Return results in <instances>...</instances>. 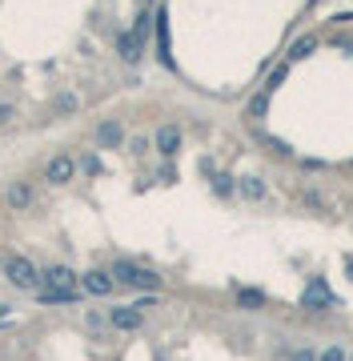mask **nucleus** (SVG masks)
Instances as JSON below:
<instances>
[{
  "label": "nucleus",
  "mask_w": 353,
  "mask_h": 361,
  "mask_svg": "<svg viewBox=\"0 0 353 361\" xmlns=\"http://www.w3.org/2000/svg\"><path fill=\"white\" fill-rule=\"evenodd\" d=\"M76 168H81V173H89V177H100V157L89 153V157H81V161H76Z\"/></svg>",
  "instance_id": "aec40b11"
},
{
  "label": "nucleus",
  "mask_w": 353,
  "mask_h": 361,
  "mask_svg": "<svg viewBox=\"0 0 353 361\" xmlns=\"http://www.w3.org/2000/svg\"><path fill=\"white\" fill-rule=\"evenodd\" d=\"M129 153H133V157H145V153H149V141H145V137H133V141H129Z\"/></svg>",
  "instance_id": "393cba45"
},
{
  "label": "nucleus",
  "mask_w": 353,
  "mask_h": 361,
  "mask_svg": "<svg viewBox=\"0 0 353 361\" xmlns=\"http://www.w3.org/2000/svg\"><path fill=\"white\" fill-rule=\"evenodd\" d=\"M0 277L12 289H21V293H36V289H41V265L28 261L24 253H8V257L0 261Z\"/></svg>",
  "instance_id": "f03ea898"
},
{
  "label": "nucleus",
  "mask_w": 353,
  "mask_h": 361,
  "mask_svg": "<svg viewBox=\"0 0 353 361\" xmlns=\"http://www.w3.org/2000/svg\"><path fill=\"white\" fill-rule=\"evenodd\" d=\"M76 173H81V168H76V157H72V153H52L45 161V177H41V181L52 185V189H65V185L76 181Z\"/></svg>",
  "instance_id": "7ed1b4c3"
},
{
  "label": "nucleus",
  "mask_w": 353,
  "mask_h": 361,
  "mask_svg": "<svg viewBox=\"0 0 353 361\" xmlns=\"http://www.w3.org/2000/svg\"><path fill=\"white\" fill-rule=\"evenodd\" d=\"M289 361H317V353H313V349H306V345H301V349H293V353H289Z\"/></svg>",
  "instance_id": "a878e982"
},
{
  "label": "nucleus",
  "mask_w": 353,
  "mask_h": 361,
  "mask_svg": "<svg viewBox=\"0 0 353 361\" xmlns=\"http://www.w3.org/2000/svg\"><path fill=\"white\" fill-rule=\"evenodd\" d=\"M105 321H109V329H117V333H141L145 329V313L137 305H113V309L105 313Z\"/></svg>",
  "instance_id": "423d86ee"
},
{
  "label": "nucleus",
  "mask_w": 353,
  "mask_h": 361,
  "mask_svg": "<svg viewBox=\"0 0 353 361\" xmlns=\"http://www.w3.org/2000/svg\"><path fill=\"white\" fill-rule=\"evenodd\" d=\"M52 109H56V117H72V113L81 109V96L69 93V89H61V93L52 96Z\"/></svg>",
  "instance_id": "dca6fc26"
},
{
  "label": "nucleus",
  "mask_w": 353,
  "mask_h": 361,
  "mask_svg": "<svg viewBox=\"0 0 353 361\" xmlns=\"http://www.w3.org/2000/svg\"><path fill=\"white\" fill-rule=\"evenodd\" d=\"M281 80H285V69H277V72H273V76H269V85H265V93H273V89H277Z\"/></svg>",
  "instance_id": "bb28decb"
},
{
  "label": "nucleus",
  "mask_w": 353,
  "mask_h": 361,
  "mask_svg": "<svg viewBox=\"0 0 353 361\" xmlns=\"http://www.w3.org/2000/svg\"><path fill=\"white\" fill-rule=\"evenodd\" d=\"M81 293L85 297H113L117 293V281L109 269H85L81 273Z\"/></svg>",
  "instance_id": "0eeeda50"
},
{
  "label": "nucleus",
  "mask_w": 353,
  "mask_h": 361,
  "mask_svg": "<svg viewBox=\"0 0 353 361\" xmlns=\"http://www.w3.org/2000/svg\"><path fill=\"white\" fill-rule=\"evenodd\" d=\"M345 358H350V353H345L341 345H330L325 353H317V361H345Z\"/></svg>",
  "instance_id": "5701e85b"
},
{
  "label": "nucleus",
  "mask_w": 353,
  "mask_h": 361,
  "mask_svg": "<svg viewBox=\"0 0 353 361\" xmlns=\"http://www.w3.org/2000/svg\"><path fill=\"white\" fill-rule=\"evenodd\" d=\"M269 113V93H257L249 100V117H265Z\"/></svg>",
  "instance_id": "412c9836"
},
{
  "label": "nucleus",
  "mask_w": 353,
  "mask_h": 361,
  "mask_svg": "<svg viewBox=\"0 0 353 361\" xmlns=\"http://www.w3.org/2000/svg\"><path fill=\"white\" fill-rule=\"evenodd\" d=\"M41 289H81V273L69 265H45L41 269Z\"/></svg>",
  "instance_id": "1a4fd4ad"
},
{
  "label": "nucleus",
  "mask_w": 353,
  "mask_h": 361,
  "mask_svg": "<svg viewBox=\"0 0 353 361\" xmlns=\"http://www.w3.org/2000/svg\"><path fill=\"white\" fill-rule=\"evenodd\" d=\"M237 309H245V313L265 309V293L261 289H237Z\"/></svg>",
  "instance_id": "2eb2a0df"
},
{
  "label": "nucleus",
  "mask_w": 353,
  "mask_h": 361,
  "mask_svg": "<svg viewBox=\"0 0 353 361\" xmlns=\"http://www.w3.org/2000/svg\"><path fill=\"white\" fill-rule=\"evenodd\" d=\"M237 193H241L245 201H265V193H269V185H265L261 177H241V181H237Z\"/></svg>",
  "instance_id": "4468645a"
},
{
  "label": "nucleus",
  "mask_w": 353,
  "mask_h": 361,
  "mask_svg": "<svg viewBox=\"0 0 353 361\" xmlns=\"http://www.w3.org/2000/svg\"><path fill=\"white\" fill-rule=\"evenodd\" d=\"M17 113H21V109H17L12 100H0V129H8V124L17 120Z\"/></svg>",
  "instance_id": "4be33fe9"
},
{
  "label": "nucleus",
  "mask_w": 353,
  "mask_h": 361,
  "mask_svg": "<svg viewBox=\"0 0 353 361\" xmlns=\"http://www.w3.org/2000/svg\"><path fill=\"white\" fill-rule=\"evenodd\" d=\"M36 301L41 305H76L81 301V289H36Z\"/></svg>",
  "instance_id": "f8f14e48"
},
{
  "label": "nucleus",
  "mask_w": 353,
  "mask_h": 361,
  "mask_svg": "<svg viewBox=\"0 0 353 361\" xmlns=\"http://www.w3.org/2000/svg\"><path fill=\"white\" fill-rule=\"evenodd\" d=\"M213 193L225 201V197H233V193H237V181L229 177V173H213Z\"/></svg>",
  "instance_id": "f3484780"
},
{
  "label": "nucleus",
  "mask_w": 353,
  "mask_h": 361,
  "mask_svg": "<svg viewBox=\"0 0 353 361\" xmlns=\"http://www.w3.org/2000/svg\"><path fill=\"white\" fill-rule=\"evenodd\" d=\"M105 325H109V321H105V317H96V313H89V329H93V333H100V329H105Z\"/></svg>",
  "instance_id": "cd10ccee"
},
{
  "label": "nucleus",
  "mask_w": 353,
  "mask_h": 361,
  "mask_svg": "<svg viewBox=\"0 0 353 361\" xmlns=\"http://www.w3.org/2000/svg\"><path fill=\"white\" fill-rule=\"evenodd\" d=\"M301 305H306V309H325V305H330V309H341V297H333V293H330L325 277H309Z\"/></svg>",
  "instance_id": "6e6552de"
},
{
  "label": "nucleus",
  "mask_w": 353,
  "mask_h": 361,
  "mask_svg": "<svg viewBox=\"0 0 353 361\" xmlns=\"http://www.w3.org/2000/svg\"><path fill=\"white\" fill-rule=\"evenodd\" d=\"M345 269H350V281H353V257H345Z\"/></svg>",
  "instance_id": "c85d7f7f"
},
{
  "label": "nucleus",
  "mask_w": 353,
  "mask_h": 361,
  "mask_svg": "<svg viewBox=\"0 0 353 361\" xmlns=\"http://www.w3.org/2000/svg\"><path fill=\"white\" fill-rule=\"evenodd\" d=\"M125 124H120L117 117H105L93 124V149H100V153H113V149H125Z\"/></svg>",
  "instance_id": "20e7f679"
},
{
  "label": "nucleus",
  "mask_w": 353,
  "mask_h": 361,
  "mask_svg": "<svg viewBox=\"0 0 353 361\" xmlns=\"http://www.w3.org/2000/svg\"><path fill=\"white\" fill-rule=\"evenodd\" d=\"M109 273H113V281L120 289H133V293H161V285H165V277L157 269H149L141 261H129V257H117L109 265Z\"/></svg>",
  "instance_id": "f257e3e1"
},
{
  "label": "nucleus",
  "mask_w": 353,
  "mask_h": 361,
  "mask_svg": "<svg viewBox=\"0 0 353 361\" xmlns=\"http://www.w3.org/2000/svg\"><path fill=\"white\" fill-rule=\"evenodd\" d=\"M157 305H161V297H157V293H141V297H137V309H157Z\"/></svg>",
  "instance_id": "b1692460"
},
{
  "label": "nucleus",
  "mask_w": 353,
  "mask_h": 361,
  "mask_svg": "<svg viewBox=\"0 0 353 361\" xmlns=\"http://www.w3.org/2000/svg\"><path fill=\"white\" fill-rule=\"evenodd\" d=\"M181 141H185V137H181L177 124H161V129L153 133V149H157L161 157H177V153H181Z\"/></svg>",
  "instance_id": "9b49d317"
},
{
  "label": "nucleus",
  "mask_w": 353,
  "mask_h": 361,
  "mask_svg": "<svg viewBox=\"0 0 353 361\" xmlns=\"http://www.w3.org/2000/svg\"><path fill=\"white\" fill-rule=\"evenodd\" d=\"M157 61H161L165 69H173V52H169V17H165V8H157Z\"/></svg>",
  "instance_id": "ddd939ff"
},
{
  "label": "nucleus",
  "mask_w": 353,
  "mask_h": 361,
  "mask_svg": "<svg viewBox=\"0 0 353 361\" xmlns=\"http://www.w3.org/2000/svg\"><path fill=\"white\" fill-rule=\"evenodd\" d=\"M4 205H8V213H28V209L36 205V185L24 181V177L8 181V185H4Z\"/></svg>",
  "instance_id": "39448f33"
},
{
  "label": "nucleus",
  "mask_w": 353,
  "mask_h": 361,
  "mask_svg": "<svg viewBox=\"0 0 353 361\" xmlns=\"http://www.w3.org/2000/svg\"><path fill=\"white\" fill-rule=\"evenodd\" d=\"M345 361H353V353H350V358H345Z\"/></svg>",
  "instance_id": "c756f323"
},
{
  "label": "nucleus",
  "mask_w": 353,
  "mask_h": 361,
  "mask_svg": "<svg viewBox=\"0 0 353 361\" xmlns=\"http://www.w3.org/2000/svg\"><path fill=\"white\" fill-rule=\"evenodd\" d=\"M153 21H157V12H153V8H141V12H137V21H133V32H137L141 41H149V28H153Z\"/></svg>",
  "instance_id": "a211bd4d"
},
{
  "label": "nucleus",
  "mask_w": 353,
  "mask_h": 361,
  "mask_svg": "<svg viewBox=\"0 0 353 361\" xmlns=\"http://www.w3.org/2000/svg\"><path fill=\"white\" fill-rule=\"evenodd\" d=\"M313 48H317V36L309 32V36H301V41H293V48H289V56H293V61H306V56L313 52Z\"/></svg>",
  "instance_id": "6ab92c4d"
},
{
  "label": "nucleus",
  "mask_w": 353,
  "mask_h": 361,
  "mask_svg": "<svg viewBox=\"0 0 353 361\" xmlns=\"http://www.w3.org/2000/svg\"><path fill=\"white\" fill-rule=\"evenodd\" d=\"M117 56L125 61V65H137L145 56V41L133 32V28H120L117 32Z\"/></svg>",
  "instance_id": "9d476101"
}]
</instances>
